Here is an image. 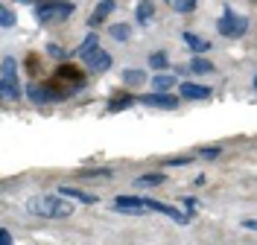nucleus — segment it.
<instances>
[{
	"instance_id": "obj_1",
	"label": "nucleus",
	"mask_w": 257,
	"mask_h": 245,
	"mask_svg": "<svg viewBox=\"0 0 257 245\" xmlns=\"http://www.w3.org/2000/svg\"><path fill=\"white\" fill-rule=\"evenodd\" d=\"M27 213L44 216V219H67L73 213V204L59 196H35L27 201Z\"/></svg>"
},
{
	"instance_id": "obj_2",
	"label": "nucleus",
	"mask_w": 257,
	"mask_h": 245,
	"mask_svg": "<svg viewBox=\"0 0 257 245\" xmlns=\"http://www.w3.org/2000/svg\"><path fill=\"white\" fill-rule=\"evenodd\" d=\"M62 97H67L73 88H82L85 85V76H82V70H76L73 65H62L56 73H53V82H50Z\"/></svg>"
},
{
	"instance_id": "obj_3",
	"label": "nucleus",
	"mask_w": 257,
	"mask_h": 245,
	"mask_svg": "<svg viewBox=\"0 0 257 245\" xmlns=\"http://www.w3.org/2000/svg\"><path fill=\"white\" fill-rule=\"evenodd\" d=\"M70 15H73V3H67V0H50V3L35 9V18L41 24H62Z\"/></svg>"
},
{
	"instance_id": "obj_4",
	"label": "nucleus",
	"mask_w": 257,
	"mask_h": 245,
	"mask_svg": "<svg viewBox=\"0 0 257 245\" xmlns=\"http://www.w3.org/2000/svg\"><path fill=\"white\" fill-rule=\"evenodd\" d=\"M245 27H248V21L242 15H237L234 9H225L222 18H219V24H216L219 35H225V38H240L245 33Z\"/></svg>"
},
{
	"instance_id": "obj_5",
	"label": "nucleus",
	"mask_w": 257,
	"mask_h": 245,
	"mask_svg": "<svg viewBox=\"0 0 257 245\" xmlns=\"http://www.w3.org/2000/svg\"><path fill=\"white\" fill-rule=\"evenodd\" d=\"M82 59H85L88 70H94V73H105V70L111 67V56H108L105 50H99V44H96V47L91 50V53H85Z\"/></svg>"
},
{
	"instance_id": "obj_6",
	"label": "nucleus",
	"mask_w": 257,
	"mask_h": 245,
	"mask_svg": "<svg viewBox=\"0 0 257 245\" xmlns=\"http://www.w3.org/2000/svg\"><path fill=\"white\" fill-rule=\"evenodd\" d=\"M27 97H30L32 102H38V105H44V102H50V99H64L50 82L47 85H30V88H27Z\"/></svg>"
},
{
	"instance_id": "obj_7",
	"label": "nucleus",
	"mask_w": 257,
	"mask_h": 245,
	"mask_svg": "<svg viewBox=\"0 0 257 245\" xmlns=\"http://www.w3.org/2000/svg\"><path fill=\"white\" fill-rule=\"evenodd\" d=\"M144 207H149V210L155 213H164V216H170L173 222H178V225H187V213H178L176 207H170V204H164V201H155V198H144Z\"/></svg>"
},
{
	"instance_id": "obj_8",
	"label": "nucleus",
	"mask_w": 257,
	"mask_h": 245,
	"mask_svg": "<svg viewBox=\"0 0 257 245\" xmlns=\"http://www.w3.org/2000/svg\"><path fill=\"white\" fill-rule=\"evenodd\" d=\"M114 207L117 210H126V213H144V198H138V196H117L114 198Z\"/></svg>"
},
{
	"instance_id": "obj_9",
	"label": "nucleus",
	"mask_w": 257,
	"mask_h": 245,
	"mask_svg": "<svg viewBox=\"0 0 257 245\" xmlns=\"http://www.w3.org/2000/svg\"><path fill=\"white\" fill-rule=\"evenodd\" d=\"M144 105H152V108H176L178 99L170 97V94H164V91H158V94H149V97L141 99Z\"/></svg>"
},
{
	"instance_id": "obj_10",
	"label": "nucleus",
	"mask_w": 257,
	"mask_h": 245,
	"mask_svg": "<svg viewBox=\"0 0 257 245\" xmlns=\"http://www.w3.org/2000/svg\"><path fill=\"white\" fill-rule=\"evenodd\" d=\"M111 12H114V0H102V3L94 9V15L88 18V24H91V27H96V24H102V21L111 15Z\"/></svg>"
},
{
	"instance_id": "obj_11",
	"label": "nucleus",
	"mask_w": 257,
	"mask_h": 245,
	"mask_svg": "<svg viewBox=\"0 0 257 245\" xmlns=\"http://www.w3.org/2000/svg\"><path fill=\"white\" fill-rule=\"evenodd\" d=\"M181 94L187 99H208L210 97V88H205V85H193V82H184L181 85Z\"/></svg>"
},
{
	"instance_id": "obj_12",
	"label": "nucleus",
	"mask_w": 257,
	"mask_h": 245,
	"mask_svg": "<svg viewBox=\"0 0 257 245\" xmlns=\"http://www.w3.org/2000/svg\"><path fill=\"white\" fill-rule=\"evenodd\" d=\"M184 44H187L193 53H208V50H210V41H208V38H199L196 33H184Z\"/></svg>"
},
{
	"instance_id": "obj_13",
	"label": "nucleus",
	"mask_w": 257,
	"mask_h": 245,
	"mask_svg": "<svg viewBox=\"0 0 257 245\" xmlns=\"http://www.w3.org/2000/svg\"><path fill=\"white\" fill-rule=\"evenodd\" d=\"M59 193H62V196L76 198V201H82V204H94V201H96V196H91V193H85V190H76V187H62Z\"/></svg>"
},
{
	"instance_id": "obj_14",
	"label": "nucleus",
	"mask_w": 257,
	"mask_h": 245,
	"mask_svg": "<svg viewBox=\"0 0 257 245\" xmlns=\"http://www.w3.org/2000/svg\"><path fill=\"white\" fill-rule=\"evenodd\" d=\"M3 82L18 85V65H15V59H3Z\"/></svg>"
},
{
	"instance_id": "obj_15",
	"label": "nucleus",
	"mask_w": 257,
	"mask_h": 245,
	"mask_svg": "<svg viewBox=\"0 0 257 245\" xmlns=\"http://www.w3.org/2000/svg\"><path fill=\"white\" fill-rule=\"evenodd\" d=\"M158 184H164L161 172H149V175H141V178L135 181V187H158Z\"/></svg>"
},
{
	"instance_id": "obj_16",
	"label": "nucleus",
	"mask_w": 257,
	"mask_h": 245,
	"mask_svg": "<svg viewBox=\"0 0 257 245\" xmlns=\"http://www.w3.org/2000/svg\"><path fill=\"white\" fill-rule=\"evenodd\" d=\"M123 82H126V85H144L146 73L144 70H123Z\"/></svg>"
},
{
	"instance_id": "obj_17",
	"label": "nucleus",
	"mask_w": 257,
	"mask_h": 245,
	"mask_svg": "<svg viewBox=\"0 0 257 245\" xmlns=\"http://www.w3.org/2000/svg\"><path fill=\"white\" fill-rule=\"evenodd\" d=\"M21 97V88L9 85V82H0V99H18Z\"/></svg>"
},
{
	"instance_id": "obj_18",
	"label": "nucleus",
	"mask_w": 257,
	"mask_h": 245,
	"mask_svg": "<svg viewBox=\"0 0 257 245\" xmlns=\"http://www.w3.org/2000/svg\"><path fill=\"white\" fill-rule=\"evenodd\" d=\"M152 85H155V91H170V88L176 85V79H173V76H167V73H161V76L152 79Z\"/></svg>"
},
{
	"instance_id": "obj_19",
	"label": "nucleus",
	"mask_w": 257,
	"mask_h": 245,
	"mask_svg": "<svg viewBox=\"0 0 257 245\" xmlns=\"http://www.w3.org/2000/svg\"><path fill=\"white\" fill-rule=\"evenodd\" d=\"M128 35H132L128 24H114L111 27V38H117V41H128Z\"/></svg>"
},
{
	"instance_id": "obj_20",
	"label": "nucleus",
	"mask_w": 257,
	"mask_h": 245,
	"mask_svg": "<svg viewBox=\"0 0 257 245\" xmlns=\"http://www.w3.org/2000/svg\"><path fill=\"white\" fill-rule=\"evenodd\" d=\"M132 102H135L132 97H114L111 102H108V111H123V108H128Z\"/></svg>"
},
{
	"instance_id": "obj_21",
	"label": "nucleus",
	"mask_w": 257,
	"mask_h": 245,
	"mask_svg": "<svg viewBox=\"0 0 257 245\" xmlns=\"http://www.w3.org/2000/svg\"><path fill=\"white\" fill-rule=\"evenodd\" d=\"M190 70H193V73H213V65H210V62H205V59H193Z\"/></svg>"
},
{
	"instance_id": "obj_22",
	"label": "nucleus",
	"mask_w": 257,
	"mask_h": 245,
	"mask_svg": "<svg viewBox=\"0 0 257 245\" xmlns=\"http://www.w3.org/2000/svg\"><path fill=\"white\" fill-rule=\"evenodd\" d=\"M0 27H15V12L0 3Z\"/></svg>"
},
{
	"instance_id": "obj_23",
	"label": "nucleus",
	"mask_w": 257,
	"mask_h": 245,
	"mask_svg": "<svg viewBox=\"0 0 257 245\" xmlns=\"http://www.w3.org/2000/svg\"><path fill=\"white\" fill-rule=\"evenodd\" d=\"M138 21H141V24H149V21H152V3H141V6H138Z\"/></svg>"
},
{
	"instance_id": "obj_24",
	"label": "nucleus",
	"mask_w": 257,
	"mask_h": 245,
	"mask_svg": "<svg viewBox=\"0 0 257 245\" xmlns=\"http://www.w3.org/2000/svg\"><path fill=\"white\" fill-rule=\"evenodd\" d=\"M173 9L181 12V15H184V12H193V9H196V0H173Z\"/></svg>"
},
{
	"instance_id": "obj_25",
	"label": "nucleus",
	"mask_w": 257,
	"mask_h": 245,
	"mask_svg": "<svg viewBox=\"0 0 257 245\" xmlns=\"http://www.w3.org/2000/svg\"><path fill=\"white\" fill-rule=\"evenodd\" d=\"M149 65L152 67H167V53H152V56H149Z\"/></svg>"
},
{
	"instance_id": "obj_26",
	"label": "nucleus",
	"mask_w": 257,
	"mask_h": 245,
	"mask_svg": "<svg viewBox=\"0 0 257 245\" xmlns=\"http://www.w3.org/2000/svg\"><path fill=\"white\" fill-rule=\"evenodd\" d=\"M94 47H96V35H88V38L82 41V47L76 50V53H79V56H85V53H91Z\"/></svg>"
},
{
	"instance_id": "obj_27",
	"label": "nucleus",
	"mask_w": 257,
	"mask_h": 245,
	"mask_svg": "<svg viewBox=\"0 0 257 245\" xmlns=\"http://www.w3.org/2000/svg\"><path fill=\"white\" fill-rule=\"evenodd\" d=\"M202 158H208V161H210V158H219V149H216V146L202 149Z\"/></svg>"
},
{
	"instance_id": "obj_28",
	"label": "nucleus",
	"mask_w": 257,
	"mask_h": 245,
	"mask_svg": "<svg viewBox=\"0 0 257 245\" xmlns=\"http://www.w3.org/2000/svg\"><path fill=\"white\" fill-rule=\"evenodd\" d=\"M47 53H50V56H56V59H62V56H64V53H62L59 47H56V44H50V47H47Z\"/></svg>"
},
{
	"instance_id": "obj_29",
	"label": "nucleus",
	"mask_w": 257,
	"mask_h": 245,
	"mask_svg": "<svg viewBox=\"0 0 257 245\" xmlns=\"http://www.w3.org/2000/svg\"><path fill=\"white\" fill-rule=\"evenodd\" d=\"M30 73H38V56H30Z\"/></svg>"
},
{
	"instance_id": "obj_30",
	"label": "nucleus",
	"mask_w": 257,
	"mask_h": 245,
	"mask_svg": "<svg viewBox=\"0 0 257 245\" xmlns=\"http://www.w3.org/2000/svg\"><path fill=\"white\" fill-rule=\"evenodd\" d=\"M0 242H3V245L12 242V233H9V230H0Z\"/></svg>"
},
{
	"instance_id": "obj_31",
	"label": "nucleus",
	"mask_w": 257,
	"mask_h": 245,
	"mask_svg": "<svg viewBox=\"0 0 257 245\" xmlns=\"http://www.w3.org/2000/svg\"><path fill=\"white\" fill-rule=\"evenodd\" d=\"M170 166H181V163H187V158H173V161H167Z\"/></svg>"
},
{
	"instance_id": "obj_32",
	"label": "nucleus",
	"mask_w": 257,
	"mask_h": 245,
	"mask_svg": "<svg viewBox=\"0 0 257 245\" xmlns=\"http://www.w3.org/2000/svg\"><path fill=\"white\" fill-rule=\"evenodd\" d=\"M18 3H30V0H18Z\"/></svg>"
}]
</instances>
